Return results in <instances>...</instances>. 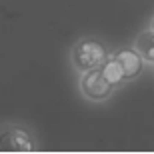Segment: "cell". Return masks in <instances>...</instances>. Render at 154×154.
I'll list each match as a JSON object with an SVG mask.
<instances>
[{
    "instance_id": "cell-5",
    "label": "cell",
    "mask_w": 154,
    "mask_h": 154,
    "mask_svg": "<svg viewBox=\"0 0 154 154\" xmlns=\"http://www.w3.org/2000/svg\"><path fill=\"white\" fill-rule=\"evenodd\" d=\"M134 50L142 56L144 62L154 64V30L152 28L142 30L136 36V40H134Z\"/></svg>"
},
{
    "instance_id": "cell-6",
    "label": "cell",
    "mask_w": 154,
    "mask_h": 154,
    "mask_svg": "<svg viewBox=\"0 0 154 154\" xmlns=\"http://www.w3.org/2000/svg\"><path fill=\"white\" fill-rule=\"evenodd\" d=\"M100 72H102L104 78L108 80V82L114 86V88L124 82V72H122V66H120V62L116 60L114 52H110V54H108V58H106V60H104V64L100 66Z\"/></svg>"
},
{
    "instance_id": "cell-1",
    "label": "cell",
    "mask_w": 154,
    "mask_h": 154,
    "mask_svg": "<svg viewBox=\"0 0 154 154\" xmlns=\"http://www.w3.org/2000/svg\"><path fill=\"white\" fill-rule=\"evenodd\" d=\"M108 54H110L108 48L96 38H82L70 50L72 64H74V68L80 74L88 72V70H94V68H100L104 64V60L108 58Z\"/></svg>"
},
{
    "instance_id": "cell-3",
    "label": "cell",
    "mask_w": 154,
    "mask_h": 154,
    "mask_svg": "<svg viewBox=\"0 0 154 154\" xmlns=\"http://www.w3.org/2000/svg\"><path fill=\"white\" fill-rule=\"evenodd\" d=\"M36 142L26 128L12 126L0 130V152H32Z\"/></svg>"
},
{
    "instance_id": "cell-7",
    "label": "cell",
    "mask_w": 154,
    "mask_h": 154,
    "mask_svg": "<svg viewBox=\"0 0 154 154\" xmlns=\"http://www.w3.org/2000/svg\"><path fill=\"white\" fill-rule=\"evenodd\" d=\"M150 28H152V30H154V18H152V22H150Z\"/></svg>"
},
{
    "instance_id": "cell-4",
    "label": "cell",
    "mask_w": 154,
    "mask_h": 154,
    "mask_svg": "<svg viewBox=\"0 0 154 154\" xmlns=\"http://www.w3.org/2000/svg\"><path fill=\"white\" fill-rule=\"evenodd\" d=\"M114 56L120 62V66H122L124 80H134V78H138V76L142 74L144 60L134 48H120V50L114 52Z\"/></svg>"
},
{
    "instance_id": "cell-2",
    "label": "cell",
    "mask_w": 154,
    "mask_h": 154,
    "mask_svg": "<svg viewBox=\"0 0 154 154\" xmlns=\"http://www.w3.org/2000/svg\"><path fill=\"white\" fill-rule=\"evenodd\" d=\"M78 84H80L82 94H84L88 100H94V102H102V100H106V98L112 94V90H114V86L104 78V74L100 72V68L82 72Z\"/></svg>"
}]
</instances>
